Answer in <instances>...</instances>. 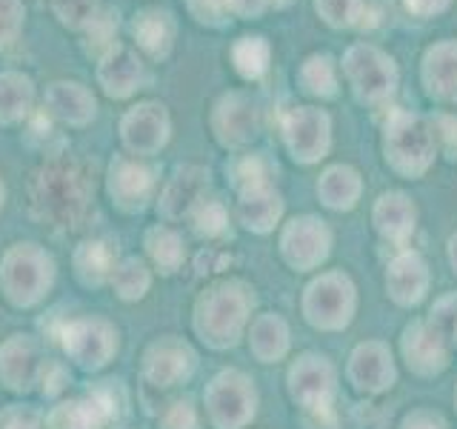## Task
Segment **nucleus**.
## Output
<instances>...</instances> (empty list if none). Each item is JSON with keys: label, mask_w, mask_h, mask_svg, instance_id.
I'll use <instances>...</instances> for the list:
<instances>
[{"label": "nucleus", "mask_w": 457, "mask_h": 429, "mask_svg": "<svg viewBox=\"0 0 457 429\" xmlns=\"http://www.w3.org/2000/svg\"><path fill=\"white\" fill-rule=\"evenodd\" d=\"M92 198V178L75 157H49L32 172L26 186V204L32 218L54 229L80 226L89 214Z\"/></svg>", "instance_id": "obj_1"}, {"label": "nucleus", "mask_w": 457, "mask_h": 429, "mask_svg": "<svg viewBox=\"0 0 457 429\" xmlns=\"http://www.w3.org/2000/svg\"><path fill=\"white\" fill-rule=\"evenodd\" d=\"M254 307V295L246 283L226 281L214 283L197 298L195 304V332L200 341L214 349L235 347L243 335V326L249 321V312Z\"/></svg>", "instance_id": "obj_2"}, {"label": "nucleus", "mask_w": 457, "mask_h": 429, "mask_svg": "<svg viewBox=\"0 0 457 429\" xmlns=\"http://www.w3.org/2000/svg\"><path fill=\"white\" fill-rule=\"evenodd\" d=\"M57 278L54 257L40 243H12L0 257V292L18 309H32L52 292Z\"/></svg>", "instance_id": "obj_3"}, {"label": "nucleus", "mask_w": 457, "mask_h": 429, "mask_svg": "<svg viewBox=\"0 0 457 429\" xmlns=\"http://www.w3.org/2000/svg\"><path fill=\"white\" fill-rule=\"evenodd\" d=\"M386 164L406 178H418L435 161V132L426 118L406 109L389 114L383 129Z\"/></svg>", "instance_id": "obj_4"}, {"label": "nucleus", "mask_w": 457, "mask_h": 429, "mask_svg": "<svg viewBox=\"0 0 457 429\" xmlns=\"http://www.w3.org/2000/svg\"><path fill=\"white\" fill-rule=\"evenodd\" d=\"M57 341L66 352V358L83 372H100L109 366V361L118 355V329L106 318H71L63 321L57 329Z\"/></svg>", "instance_id": "obj_5"}, {"label": "nucleus", "mask_w": 457, "mask_h": 429, "mask_svg": "<svg viewBox=\"0 0 457 429\" xmlns=\"http://www.w3.org/2000/svg\"><path fill=\"white\" fill-rule=\"evenodd\" d=\"M343 75H346L357 100L369 106L386 104L397 89V66L383 49L371 43H354L343 55Z\"/></svg>", "instance_id": "obj_6"}, {"label": "nucleus", "mask_w": 457, "mask_h": 429, "mask_svg": "<svg viewBox=\"0 0 457 429\" xmlns=\"http://www.w3.org/2000/svg\"><path fill=\"white\" fill-rule=\"evenodd\" d=\"M106 192L114 209L137 214L154 200L157 172L143 157L118 152L106 166Z\"/></svg>", "instance_id": "obj_7"}, {"label": "nucleus", "mask_w": 457, "mask_h": 429, "mask_svg": "<svg viewBox=\"0 0 457 429\" xmlns=\"http://www.w3.org/2000/svg\"><path fill=\"white\" fill-rule=\"evenodd\" d=\"M254 386L237 369L220 372L206 386V409L214 429H243L254 418Z\"/></svg>", "instance_id": "obj_8"}, {"label": "nucleus", "mask_w": 457, "mask_h": 429, "mask_svg": "<svg viewBox=\"0 0 457 429\" xmlns=\"http://www.w3.org/2000/svg\"><path fill=\"white\" fill-rule=\"evenodd\" d=\"M120 140L126 155L135 157H154L166 149L171 138V118L161 100H137L129 106L120 118Z\"/></svg>", "instance_id": "obj_9"}, {"label": "nucleus", "mask_w": 457, "mask_h": 429, "mask_svg": "<svg viewBox=\"0 0 457 429\" xmlns=\"http://www.w3.org/2000/svg\"><path fill=\"white\" fill-rule=\"evenodd\" d=\"M195 366H197V355L192 352L189 343L175 335H166V338L152 341L146 352H143L140 375L149 390L166 392L171 386L189 381Z\"/></svg>", "instance_id": "obj_10"}, {"label": "nucleus", "mask_w": 457, "mask_h": 429, "mask_svg": "<svg viewBox=\"0 0 457 429\" xmlns=\"http://www.w3.org/2000/svg\"><path fill=\"white\" fill-rule=\"evenodd\" d=\"M209 126L220 147L226 149L249 147L257 138V132H261V106L246 92H226L212 106Z\"/></svg>", "instance_id": "obj_11"}, {"label": "nucleus", "mask_w": 457, "mask_h": 429, "mask_svg": "<svg viewBox=\"0 0 457 429\" xmlns=\"http://www.w3.org/2000/svg\"><path fill=\"white\" fill-rule=\"evenodd\" d=\"M283 140L297 164H318L328 152L332 143V121L323 109L314 106H292L286 109L283 121Z\"/></svg>", "instance_id": "obj_12"}, {"label": "nucleus", "mask_w": 457, "mask_h": 429, "mask_svg": "<svg viewBox=\"0 0 457 429\" xmlns=\"http://www.w3.org/2000/svg\"><path fill=\"white\" fill-rule=\"evenodd\" d=\"M95 80L100 86V92L112 100L135 97L143 89V83H146V63H143V55L135 46L118 43V46L97 61Z\"/></svg>", "instance_id": "obj_13"}, {"label": "nucleus", "mask_w": 457, "mask_h": 429, "mask_svg": "<svg viewBox=\"0 0 457 429\" xmlns=\"http://www.w3.org/2000/svg\"><path fill=\"white\" fill-rule=\"evenodd\" d=\"M43 112L63 126L83 129L97 118V97L86 83L61 78L43 89Z\"/></svg>", "instance_id": "obj_14"}, {"label": "nucleus", "mask_w": 457, "mask_h": 429, "mask_svg": "<svg viewBox=\"0 0 457 429\" xmlns=\"http://www.w3.org/2000/svg\"><path fill=\"white\" fill-rule=\"evenodd\" d=\"M129 32H132V43L143 57H149V61H166L178 40V21L169 9L146 6L132 14Z\"/></svg>", "instance_id": "obj_15"}, {"label": "nucleus", "mask_w": 457, "mask_h": 429, "mask_svg": "<svg viewBox=\"0 0 457 429\" xmlns=\"http://www.w3.org/2000/svg\"><path fill=\"white\" fill-rule=\"evenodd\" d=\"M43 358L37 352V343L23 335L14 332L4 343H0V383L9 392L26 395L37 383Z\"/></svg>", "instance_id": "obj_16"}, {"label": "nucleus", "mask_w": 457, "mask_h": 429, "mask_svg": "<svg viewBox=\"0 0 457 429\" xmlns=\"http://www.w3.org/2000/svg\"><path fill=\"white\" fill-rule=\"evenodd\" d=\"M209 192V172L200 166H178L157 198V209L166 221H183Z\"/></svg>", "instance_id": "obj_17"}, {"label": "nucleus", "mask_w": 457, "mask_h": 429, "mask_svg": "<svg viewBox=\"0 0 457 429\" xmlns=\"http://www.w3.org/2000/svg\"><path fill=\"white\" fill-rule=\"evenodd\" d=\"M283 255L297 269H312L328 252V229L318 218H297L283 232Z\"/></svg>", "instance_id": "obj_18"}, {"label": "nucleus", "mask_w": 457, "mask_h": 429, "mask_svg": "<svg viewBox=\"0 0 457 429\" xmlns=\"http://www.w3.org/2000/svg\"><path fill=\"white\" fill-rule=\"evenodd\" d=\"M352 309V286L340 278H326L309 286L306 312L309 321L318 326H340L349 321Z\"/></svg>", "instance_id": "obj_19"}, {"label": "nucleus", "mask_w": 457, "mask_h": 429, "mask_svg": "<svg viewBox=\"0 0 457 429\" xmlns=\"http://www.w3.org/2000/svg\"><path fill=\"white\" fill-rule=\"evenodd\" d=\"M423 86L435 100H457V40H440L423 55Z\"/></svg>", "instance_id": "obj_20"}, {"label": "nucleus", "mask_w": 457, "mask_h": 429, "mask_svg": "<svg viewBox=\"0 0 457 429\" xmlns=\"http://www.w3.org/2000/svg\"><path fill=\"white\" fill-rule=\"evenodd\" d=\"M37 86L21 69L0 72V126H21L35 114Z\"/></svg>", "instance_id": "obj_21"}, {"label": "nucleus", "mask_w": 457, "mask_h": 429, "mask_svg": "<svg viewBox=\"0 0 457 429\" xmlns=\"http://www.w3.org/2000/svg\"><path fill=\"white\" fill-rule=\"evenodd\" d=\"M112 421L109 409L89 392L83 398L61 400L43 418V429H106Z\"/></svg>", "instance_id": "obj_22"}, {"label": "nucleus", "mask_w": 457, "mask_h": 429, "mask_svg": "<svg viewBox=\"0 0 457 429\" xmlns=\"http://www.w3.org/2000/svg\"><path fill=\"white\" fill-rule=\"evenodd\" d=\"M75 275L83 286H104L112 281L114 266H118V247L106 238H89L71 255Z\"/></svg>", "instance_id": "obj_23"}, {"label": "nucleus", "mask_w": 457, "mask_h": 429, "mask_svg": "<svg viewBox=\"0 0 457 429\" xmlns=\"http://www.w3.org/2000/svg\"><path fill=\"white\" fill-rule=\"evenodd\" d=\"M283 214V200L275 186H257V189L240 192L237 200V221L249 229V232L266 235L278 226Z\"/></svg>", "instance_id": "obj_24"}, {"label": "nucleus", "mask_w": 457, "mask_h": 429, "mask_svg": "<svg viewBox=\"0 0 457 429\" xmlns=\"http://www.w3.org/2000/svg\"><path fill=\"white\" fill-rule=\"evenodd\" d=\"M292 395L309 407H320L332 392V369L320 364V358H300L292 366Z\"/></svg>", "instance_id": "obj_25"}, {"label": "nucleus", "mask_w": 457, "mask_h": 429, "mask_svg": "<svg viewBox=\"0 0 457 429\" xmlns=\"http://www.w3.org/2000/svg\"><path fill=\"white\" fill-rule=\"evenodd\" d=\"M143 247H146V255L154 264V269L163 272V275H175V272L183 266L186 243H183L178 229H171L169 223L152 226L146 232V238H143Z\"/></svg>", "instance_id": "obj_26"}, {"label": "nucleus", "mask_w": 457, "mask_h": 429, "mask_svg": "<svg viewBox=\"0 0 457 429\" xmlns=\"http://www.w3.org/2000/svg\"><path fill=\"white\" fill-rule=\"evenodd\" d=\"M118 35H120V12L112 9V6H100L89 18V23L80 29L83 52L89 57H95V61H100V57L120 43Z\"/></svg>", "instance_id": "obj_27"}, {"label": "nucleus", "mask_w": 457, "mask_h": 429, "mask_svg": "<svg viewBox=\"0 0 457 429\" xmlns=\"http://www.w3.org/2000/svg\"><path fill=\"white\" fill-rule=\"evenodd\" d=\"M228 57H232V66L243 80H261L269 63H271V46L263 35H243L232 43L228 49Z\"/></svg>", "instance_id": "obj_28"}, {"label": "nucleus", "mask_w": 457, "mask_h": 429, "mask_svg": "<svg viewBox=\"0 0 457 429\" xmlns=\"http://www.w3.org/2000/svg\"><path fill=\"white\" fill-rule=\"evenodd\" d=\"M318 195L332 209H352L357 204V195H361V175L352 166L326 169L318 183Z\"/></svg>", "instance_id": "obj_29"}, {"label": "nucleus", "mask_w": 457, "mask_h": 429, "mask_svg": "<svg viewBox=\"0 0 457 429\" xmlns=\"http://www.w3.org/2000/svg\"><path fill=\"white\" fill-rule=\"evenodd\" d=\"M423 261L414 252H406L392 261L389 272V283H392V295L403 304H418L426 290V272Z\"/></svg>", "instance_id": "obj_30"}, {"label": "nucleus", "mask_w": 457, "mask_h": 429, "mask_svg": "<svg viewBox=\"0 0 457 429\" xmlns=\"http://www.w3.org/2000/svg\"><path fill=\"white\" fill-rule=\"evenodd\" d=\"M375 223L386 238H406L414 229V206L406 195L389 192L378 200L375 206Z\"/></svg>", "instance_id": "obj_31"}, {"label": "nucleus", "mask_w": 457, "mask_h": 429, "mask_svg": "<svg viewBox=\"0 0 457 429\" xmlns=\"http://www.w3.org/2000/svg\"><path fill=\"white\" fill-rule=\"evenodd\" d=\"M297 83L303 92L314 97H335L337 95V66L332 55H309L303 66L297 69Z\"/></svg>", "instance_id": "obj_32"}, {"label": "nucleus", "mask_w": 457, "mask_h": 429, "mask_svg": "<svg viewBox=\"0 0 457 429\" xmlns=\"http://www.w3.org/2000/svg\"><path fill=\"white\" fill-rule=\"evenodd\" d=\"M406 358H409V366H414L418 372H432L446 364V352H443L440 335L426 326H411L406 332Z\"/></svg>", "instance_id": "obj_33"}, {"label": "nucleus", "mask_w": 457, "mask_h": 429, "mask_svg": "<svg viewBox=\"0 0 457 429\" xmlns=\"http://www.w3.org/2000/svg\"><path fill=\"white\" fill-rule=\"evenodd\" d=\"M109 283L114 286V295H118L120 300H126V304H135V300H140L143 295L149 292L152 272H149L146 261H140V257L132 255V257H123V261H118Z\"/></svg>", "instance_id": "obj_34"}, {"label": "nucleus", "mask_w": 457, "mask_h": 429, "mask_svg": "<svg viewBox=\"0 0 457 429\" xmlns=\"http://www.w3.org/2000/svg\"><path fill=\"white\" fill-rule=\"evenodd\" d=\"M252 352L261 358L263 364L278 361V358L289 347V332H286V324L275 315H263L252 324Z\"/></svg>", "instance_id": "obj_35"}, {"label": "nucleus", "mask_w": 457, "mask_h": 429, "mask_svg": "<svg viewBox=\"0 0 457 429\" xmlns=\"http://www.w3.org/2000/svg\"><path fill=\"white\" fill-rule=\"evenodd\" d=\"M392 358L380 347H361L354 355V381L363 390H383L392 381Z\"/></svg>", "instance_id": "obj_36"}, {"label": "nucleus", "mask_w": 457, "mask_h": 429, "mask_svg": "<svg viewBox=\"0 0 457 429\" xmlns=\"http://www.w3.org/2000/svg\"><path fill=\"white\" fill-rule=\"evenodd\" d=\"M226 172H228V178H232V186L237 189V195L271 183L269 181L271 178V166H269V161L263 155H240L226 166Z\"/></svg>", "instance_id": "obj_37"}, {"label": "nucleus", "mask_w": 457, "mask_h": 429, "mask_svg": "<svg viewBox=\"0 0 457 429\" xmlns=\"http://www.w3.org/2000/svg\"><path fill=\"white\" fill-rule=\"evenodd\" d=\"M320 21L332 29H354L366 23L369 4L366 0H314Z\"/></svg>", "instance_id": "obj_38"}, {"label": "nucleus", "mask_w": 457, "mask_h": 429, "mask_svg": "<svg viewBox=\"0 0 457 429\" xmlns=\"http://www.w3.org/2000/svg\"><path fill=\"white\" fill-rule=\"evenodd\" d=\"M189 221L195 226V232L206 240H214V238H223L226 229H228V212L220 200L214 198H204L200 204L195 206V212L189 214Z\"/></svg>", "instance_id": "obj_39"}, {"label": "nucleus", "mask_w": 457, "mask_h": 429, "mask_svg": "<svg viewBox=\"0 0 457 429\" xmlns=\"http://www.w3.org/2000/svg\"><path fill=\"white\" fill-rule=\"evenodd\" d=\"M100 6H104L100 0H49L54 21L63 29H69V32H78V35Z\"/></svg>", "instance_id": "obj_40"}, {"label": "nucleus", "mask_w": 457, "mask_h": 429, "mask_svg": "<svg viewBox=\"0 0 457 429\" xmlns=\"http://www.w3.org/2000/svg\"><path fill=\"white\" fill-rule=\"evenodd\" d=\"M26 6L23 0H0V55L9 52L23 35Z\"/></svg>", "instance_id": "obj_41"}, {"label": "nucleus", "mask_w": 457, "mask_h": 429, "mask_svg": "<svg viewBox=\"0 0 457 429\" xmlns=\"http://www.w3.org/2000/svg\"><path fill=\"white\" fill-rule=\"evenodd\" d=\"M183 6L195 23L209 26V29H223L232 21L226 12V0H183Z\"/></svg>", "instance_id": "obj_42"}, {"label": "nucleus", "mask_w": 457, "mask_h": 429, "mask_svg": "<svg viewBox=\"0 0 457 429\" xmlns=\"http://www.w3.org/2000/svg\"><path fill=\"white\" fill-rule=\"evenodd\" d=\"M161 429H200V415L189 398L175 400L161 412Z\"/></svg>", "instance_id": "obj_43"}, {"label": "nucleus", "mask_w": 457, "mask_h": 429, "mask_svg": "<svg viewBox=\"0 0 457 429\" xmlns=\"http://www.w3.org/2000/svg\"><path fill=\"white\" fill-rule=\"evenodd\" d=\"M0 429H43V415L32 407L12 404L0 409Z\"/></svg>", "instance_id": "obj_44"}, {"label": "nucleus", "mask_w": 457, "mask_h": 429, "mask_svg": "<svg viewBox=\"0 0 457 429\" xmlns=\"http://www.w3.org/2000/svg\"><path fill=\"white\" fill-rule=\"evenodd\" d=\"M37 383H40V392L46 398H57L69 386V372L61 361H43Z\"/></svg>", "instance_id": "obj_45"}, {"label": "nucleus", "mask_w": 457, "mask_h": 429, "mask_svg": "<svg viewBox=\"0 0 457 429\" xmlns=\"http://www.w3.org/2000/svg\"><path fill=\"white\" fill-rule=\"evenodd\" d=\"M266 0H226V12L228 18H240V21H254L266 12Z\"/></svg>", "instance_id": "obj_46"}, {"label": "nucleus", "mask_w": 457, "mask_h": 429, "mask_svg": "<svg viewBox=\"0 0 457 429\" xmlns=\"http://www.w3.org/2000/svg\"><path fill=\"white\" fill-rule=\"evenodd\" d=\"M403 4L418 18H435V14H443L452 6V0H403Z\"/></svg>", "instance_id": "obj_47"}, {"label": "nucleus", "mask_w": 457, "mask_h": 429, "mask_svg": "<svg viewBox=\"0 0 457 429\" xmlns=\"http://www.w3.org/2000/svg\"><path fill=\"white\" fill-rule=\"evenodd\" d=\"M406 429H443V424H435L432 418H426V415H418V418L406 421Z\"/></svg>", "instance_id": "obj_48"}, {"label": "nucleus", "mask_w": 457, "mask_h": 429, "mask_svg": "<svg viewBox=\"0 0 457 429\" xmlns=\"http://www.w3.org/2000/svg\"><path fill=\"white\" fill-rule=\"evenodd\" d=\"M292 0H266V6L269 9H283V6H289Z\"/></svg>", "instance_id": "obj_49"}, {"label": "nucleus", "mask_w": 457, "mask_h": 429, "mask_svg": "<svg viewBox=\"0 0 457 429\" xmlns=\"http://www.w3.org/2000/svg\"><path fill=\"white\" fill-rule=\"evenodd\" d=\"M4 204H6V183L0 178V209H4Z\"/></svg>", "instance_id": "obj_50"}, {"label": "nucleus", "mask_w": 457, "mask_h": 429, "mask_svg": "<svg viewBox=\"0 0 457 429\" xmlns=\"http://www.w3.org/2000/svg\"><path fill=\"white\" fill-rule=\"evenodd\" d=\"M452 261H454V266H457V235L452 238Z\"/></svg>", "instance_id": "obj_51"}, {"label": "nucleus", "mask_w": 457, "mask_h": 429, "mask_svg": "<svg viewBox=\"0 0 457 429\" xmlns=\"http://www.w3.org/2000/svg\"><path fill=\"white\" fill-rule=\"evenodd\" d=\"M454 332H457V326H454Z\"/></svg>", "instance_id": "obj_52"}]
</instances>
